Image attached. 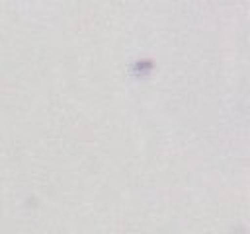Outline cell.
Wrapping results in <instances>:
<instances>
[]
</instances>
